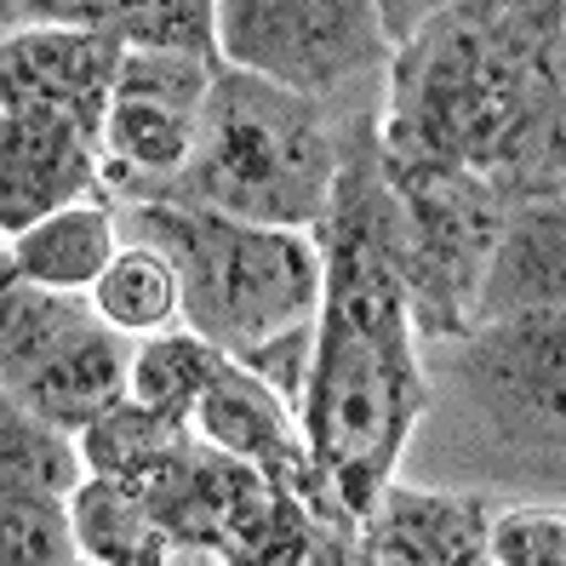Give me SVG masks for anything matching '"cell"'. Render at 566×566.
<instances>
[{
  "label": "cell",
  "mask_w": 566,
  "mask_h": 566,
  "mask_svg": "<svg viewBox=\"0 0 566 566\" xmlns=\"http://www.w3.org/2000/svg\"><path fill=\"white\" fill-rule=\"evenodd\" d=\"M395 195L384 172L378 109L344 126L332 212L315 229L326 258V297L315 321V378L304 401V441L326 492L366 526L395 486L401 452L429 412L418 326L389 258Z\"/></svg>",
  "instance_id": "obj_1"
},
{
  "label": "cell",
  "mask_w": 566,
  "mask_h": 566,
  "mask_svg": "<svg viewBox=\"0 0 566 566\" xmlns=\"http://www.w3.org/2000/svg\"><path fill=\"white\" fill-rule=\"evenodd\" d=\"M378 104L384 155L463 166L504 207L566 201V0L436 7Z\"/></svg>",
  "instance_id": "obj_2"
},
{
  "label": "cell",
  "mask_w": 566,
  "mask_h": 566,
  "mask_svg": "<svg viewBox=\"0 0 566 566\" xmlns=\"http://www.w3.org/2000/svg\"><path fill=\"white\" fill-rule=\"evenodd\" d=\"M338 160L344 126H332L321 97L223 63L201 115V149L189 172L160 195V207H201L241 223L315 235L332 212Z\"/></svg>",
  "instance_id": "obj_3"
},
{
  "label": "cell",
  "mask_w": 566,
  "mask_h": 566,
  "mask_svg": "<svg viewBox=\"0 0 566 566\" xmlns=\"http://www.w3.org/2000/svg\"><path fill=\"white\" fill-rule=\"evenodd\" d=\"M132 241L160 247L184 281V326L223 355H247L321 315L326 258L304 229H263L201 207H120Z\"/></svg>",
  "instance_id": "obj_4"
},
{
  "label": "cell",
  "mask_w": 566,
  "mask_h": 566,
  "mask_svg": "<svg viewBox=\"0 0 566 566\" xmlns=\"http://www.w3.org/2000/svg\"><path fill=\"white\" fill-rule=\"evenodd\" d=\"M395 223H389V258L401 281L418 338H470L475 304L504 229V201L486 178L441 160H395L384 155Z\"/></svg>",
  "instance_id": "obj_5"
},
{
  "label": "cell",
  "mask_w": 566,
  "mask_h": 566,
  "mask_svg": "<svg viewBox=\"0 0 566 566\" xmlns=\"http://www.w3.org/2000/svg\"><path fill=\"white\" fill-rule=\"evenodd\" d=\"M218 52L229 70L304 97L378 75L395 57L378 0H218Z\"/></svg>",
  "instance_id": "obj_6"
},
{
  "label": "cell",
  "mask_w": 566,
  "mask_h": 566,
  "mask_svg": "<svg viewBox=\"0 0 566 566\" xmlns=\"http://www.w3.org/2000/svg\"><path fill=\"white\" fill-rule=\"evenodd\" d=\"M458 378L504 447H566V315L481 321L458 344Z\"/></svg>",
  "instance_id": "obj_7"
},
{
  "label": "cell",
  "mask_w": 566,
  "mask_h": 566,
  "mask_svg": "<svg viewBox=\"0 0 566 566\" xmlns=\"http://www.w3.org/2000/svg\"><path fill=\"white\" fill-rule=\"evenodd\" d=\"M81 201H115L104 184V138L63 109L0 97V235L18 241Z\"/></svg>",
  "instance_id": "obj_8"
},
{
  "label": "cell",
  "mask_w": 566,
  "mask_h": 566,
  "mask_svg": "<svg viewBox=\"0 0 566 566\" xmlns=\"http://www.w3.org/2000/svg\"><path fill=\"white\" fill-rule=\"evenodd\" d=\"M195 436H201L207 447H218V452H229V458L252 463V470H263L270 481L292 486L297 497H310L321 515H349L338 497L326 492V481L315 475V458H310V441H304L297 412L258 373H247L235 355H223L212 389L201 395Z\"/></svg>",
  "instance_id": "obj_9"
},
{
  "label": "cell",
  "mask_w": 566,
  "mask_h": 566,
  "mask_svg": "<svg viewBox=\"0 0 566 566\" xmlns=\"http://www.w3.org/2000/svg\"><path fill=\"white\" fill-rule=\"evenodd\" d=\"M120 57L126 46L109 29H46V23L7 29V41H0V97L63 109L104 138Z\"/></svg>",
  "instance_id": "obj_10"
},
{
  "label": "cell",
  "mask_w": 566,
  "mask_h": 566,
  "mask_svg": "<svg viewBox=\"0 0 566 566\" xmlns=\"http://www.w3.org/2000/svg\"><path fill=\"white\" fill-rule=\"evenodd\" d=\"M492 504L475 492L389 486L366 515L360 544L373 566H486Z\"/></svg>",
  "instance_id": "obj_11"
},
{
  "label": "cell",
  "mask_w": 566,
  "mask_h": 566,
  "mask_svg": "<svg viewBox=\"0 0 566 566\" xmlns=\"http://www.w3.org/2000/svg\"><path fill=\"white\" fill-rule=\"evenodd\" d=\"M532 310L566 315V201H526L504 212L475 326Z\"/></svg>",
  "instance_id": "obj_12"
},
{
  "label": "cell",
  "mask_w": 566,
  "mask_h": 566,
  "mask_svg": "<svg viewBox=\"0 0 566 566\" xmlns=\"http://www.w3.org/2000/svg\"><path fill=\"white\" fill-rule=\"evenodd\" d=\"M132 355H138V344L97 326L57 360H46L29 384L7 389V401L70 429V436H86L97 418H109L120 401H132Z\"/></svg>",
  "instance_id": "obj_13"
},
{
  "label": "cell",
  "mask_w": 566,
  "mask_h": 566,
  "mask_svg": "<svg viewBox=\"0 0 566 566\" xmlns=\"http://www.w3.org/2000/svg\"><path fill=\"white\" fill-rule=\"evenodd\" d=\"M120 247H126L120 241V207L115 201H81V207L52 212L35 229H23L18 241H7V275L81 297L109 275Z\"/></svg>",
  "instance_id": "obj_14"
},
{
  "label": "cell",
  "mask_w": 566,
  "mask_h": 566,
  "mask_svg": "<svg viewBox=\"0 0 566 566\" xmlns=\"http://www.w3.org/2000/svg\"><path fill=\"white\" fill-rule=\"evenodd\" d=\"M0 384L18 389L41 373L46 360H57L70 344H81L86 332H97L92 297L75 292H52V286H29L7 275V292H0Z\"/></svg>",
  "instance_id": "obj_15"
},
{
  "label": "cell",
  "mask_w": 566,
  "mask_h": 566,
  "mask_svg": "<svg viewBox=\"0 0 566 566\" xmlns=\"http://www.w3.org/2000/svg\"><path fill=\"white\" fill-rule=\"evenodd\" d=\"M70 515L86 566H160L172 555V532L160 526L155 504L132 481L92 475L70 497Z\"/></svg>",
  "instance_id": "obj_16"
},
{
  "label": "cell",
  "mask_w": 566,
  "mask_h": 566,
  "mask_svg": "<svg viewBox=\"0 0 566 566\" xmlns=\"http://www.w3.org/2000/svg\"><path fill=\"white\" fill-rule=\"evenodd\" d=\"M86 297L109 332L138 338V344L160 338V332H172V321H184V281L172 270V258L160 247H144V241H126L120 258L109 263V275Z\"/></svg>",
  "instance_id": "obj_17"
},
{
  "label": "cell",
  "mask_w": 566,
  "mask_h": 566,
  "mask_svg": "<svg viewBox=\"0 0 566 566\" xmlns=\"http://www.w3.org/2000/svg\"><path fill=\"white\" fill-rule=\"evenodd\" d=\"M218 366H223V349L195 338L189 326L144 338L138 355H132V401L195 429V412H201V395L212 389Z\"/></svg>",
  "instance_id": "obj_18"
},
{
  "label": "cell",
  "mask_w": 566,
  "mask_h": 566,
  "mask_svg": "<svg viewBox=\"0 0 566 566\" xmlns=\"http://www.w3.org/2000/svg\"><path fill=\"white\" fill-rule=\"evenodd\" d=\"M86 458L81 436L57 429L35 412L0 401V486L46 492V497H75L86 486Z\"/></svg>",
  "instance_id": "obj_19"
},
{
  "label": "cell",
  "mask_w": 566,
  "mask_h": 566,
  "mask_svg": "<svg viewBox=\"0 0 566 566\" xmlns=\"http://www.w3.org/2000/svg\"><path fill=\"white\" fill-rule=\"evenodd\" d=\"M195 436L189 423H172L138 401H120L109 418H97L86 436H81V458H86V475H104V481H144L149 470H160L184 441Z\"/></svg>",
  "instance_id": "obj_20"
},
{
  "label": "cell",
  "mask_w": 566,
  "mask_h": 566,
  "mask_svg": "<svg viewBox=\"0 0 566 566\" xmlns=\"http://www.w3.org/2000/svg\"><path fill=\"white\" fill-rule=\"evenodd\" d=\"M109 35L126 52H172V57L223 63L218 0H138V7H115Z\"/></svg>",
  "instance_id": "obj_21"
},
{
  "label": "cell",
  "mask_w": 566,
  "mask_h": 566,
  "mask_svg": "<svg viewBox=\"0 0 566 566\" xmlns=\"http://www.w3.org/2000/svg\"><path fill=\"white\" fill-rule=\"evenodd\" d=\"M0 566H81L70 497L0 486Z\"/></svg>",
  "instance_id": "obj_22"
},
{
  "label": "cell",
  "mask_w": 566,
  "mask_h": 566,
  "mask_svg": "<svg viewBox=\"0 0 566 566\" xmlns=\"http://www.w3.org/2000/svg\"><path fill=\"white\" fill-rule=\"evenodd\" d=\"M492 566H566V504H504L486 526Z\"/></svg>",
  "instance_id": "obj_23"
},
{
  "label": "cell",
  "mask_w": 566,
  "mask_h": 566,
  "mask_svg": "<svg viewBox=\"0 0 566 566\" xmlns=\"http://www.w3.org/2000/svg\"><path fill=\"white\" fill-rule=\"evenodd\" d=\"M321 321V315H315ZM315 321H304V326H292V332H281V338H270V344H258V349H247V355H235L247 373H258L263 384H270L281 401L304 418V401H310V378H315Z\"/></svg>",
  "instance_id": "obj_24"
},
{
  "label": "cell",
  "mask_w": 566,
  "mask_h": 566,
  "mask_svg": "<svg viewBox=\"0 0 566 566\" xmlns=\"http://www.w3.org/2000/svg\"><path fill=\"white\" fill-rule=\"evenodd\" d=\"M315 566H373L366 560V544H360V526H326Z\"/></svg>",
  "instance_id": "obj_25"
},
{
  "label": "cell",
  "mask_w": 566,
  "mask_h": 566,
  "mask_svg": "<svg viewBox=\"0 0 566 566\" xmlns=\"http://www.w3.org/2000/svg\"><path fill=\"white\" fill-rule=\"evenodd\" d=\"M160 566H229V560L207 544H172V555H166Z\"/></svg>",
  "instance_id": "obj_26"
},
{
  "label": "cell",
  "mask_w": 566,
  "mask_h": 566,
  "mask_svg": "<svg viewBox=\"0 0 566 566\" xmlns=\"http://www.w3.org/2000/svg\"><path fill=\"white\" fill-rule=\"evenodd\" d=\"M486 566H492V560H486Z\"/></svg>",
  "instance_id": "obj_27"
},
{
  "label": "cell",
  "mask_w": 566,
  "mask_h": 566,
  "mask_svg": "<svg viewBox=\"0 0 566 566\" xmlns=\"http://www.w3.org/2000/svg\"><path fill=\"white\" fill-rule=\"evenodd\" d=\"M81 566H86V560H81Z\"/></svg>",
  "instance_id": "obj_28"
}]
</instances>
